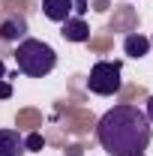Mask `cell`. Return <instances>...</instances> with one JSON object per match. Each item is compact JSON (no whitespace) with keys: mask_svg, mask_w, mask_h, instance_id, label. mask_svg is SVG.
Instances as JSON below:
<instances>
[{"mask_svg":"<svg viewBox=\"0 0 153 156\" xmlns=\"http://www.w3.org/2000/svg\"><path fill=\"white\" fill-rule=\"evenodd\" d=\"M96 138H99L102 150L111 156H141L150 147L153 126L144 114V108L123 102V105L108 108L99 117Z\"/></svg>","mask_w":153,"mask_h":156,"instance_id":"obj_1","label":"cell"},{"mask_svg":"<svg viewBox=\"0 0 153 156\" xmlns=\"http://www.w3.org/2000/svg\"><path fill=\"white\" fill-rule=\"evenodd\" d=\"M15 63H18V72H24L27 78H45L57 66V54L48 42L24 36L15 45Z\"/></svg>","mask_w":153,"mask_h":156,"instance_id":"obj_2","label":"cell"},{"mask_svg":"<svg viewBox=\"0 0 153 156\" xmlns=\"http://www.w3.org/2000/svg\"><path fill=\"white\" fill-rule=\"evenodd\" d=\"M120 63L117 60H99L93 63V69H90V78H87V87H90V93L96 96H114L117 90H120Z\"/></svg>","mask_w":153,"mask_h":156,"instance_id":"obj_3","label":"cell"},{"mask_svg":"<svg viewBox=\"0 0 153 156\" xmlns=\"http://www.w3.org/2000/svg\"><path fill=\"white\" fill-rule=\"evenodd\" d=\"M24 36H27V21H24V15L12 12V15L0 18V39L3 42H21Z\"/></svg>","mask_w":153,"mask_h":156,"instance_id":"obj_4","label":"cell"},{"mask_svg":"<svg viewBox=\"0 0 153 156\" xmlns=\"http://www.w3.org/2000/svg\"><path fill=\"white\" fill-rule=\"evenodd\" d=\"M60 36L66 39V42H87L90 39V27L84 24V18H69L63 21V30H60Z\"/></svg>","mask_w":153,"mask_h":156,"instance_id":"obj_5","label":"cell"},{"mask_svg":"<svg viewBox=\"0 0 153 156\" xmlns=\"http://www.w3.org/2000/svg\"><path fill=\"white\" fill-rule=\"evenodd\" d=\"M0 156H24V138L15 129H0Z\"/></svg>","mask_w":153,"mask_h":156,"instance_id":"obj_6","label":"cell"},{"mask_svg":"<svg viewBox=\"0 0 153 156\" xmlns=\"http://www.w3.org/2000/svg\"><path fill=\"white\" fill-rule=\"evenodd\" d=\"M42 12H45V18L48 21H63L72 15V0H42Z\"/></svg>","mask_w":153,"mask_h":156,"instance_id":"obj_7","label":"cell"},{"mask_svg":"<svg viewBox=\"0 0 153 156\" xmlns=\"http://www.w3.org/2000/svg\"><path fill=\"white\" fill-rule=\"evenodd\" d=\"M147 51H150V39L147 36H141V33H129V36L123 39V54H126V57H144V54H147Z\"/></svg>","mask_w":153,"mask_h":156,"instance_id":"obj_8","label":"cell"},{"mask_svg":"<svg viewBox=\"0 0 153 156\" xmlns=\"http://www.w3.org/2000/svg\"><path fill=\"white\" fill-rule=\"evenodd\" d=\"M45 147V138L39 135V132H30V135L24 138V150H42Z\"/></svg>","mask_w":153,"mask_h":156,"instance_id":"obj_9","label":"cell"},{"mask_svg":"<svg viewBox=\"0 0 153 156\" xmlns=\"http://www.w3.org/2000/svg\"><path fill=\"white\" fill-rule=\"evenodd\" d=\"M12 96V84L9 81H0V99H9Z\"/></svg>","mask_w":153,"mask_h":156,"instance_id":"obj_10","label":"cell"},{"mask_svg":"<svg viewBox=\"0 0 153 156\" xmlns=\"http://www.w3.org/2000/svg\"><path fill=\"white\" fill-rule=\"evenodd\" d=\"M144 114H147V120H150V126H153V96L147 99V108H144Z\"/></svg>","mask_w":153,"mask_h":156,"instance_id":"obj_11","label":"cell"},{"mask_svg":"<svg viewBox=\"0 0 153 156\" xmlns=\"http://www.w3.org/2000/svg\"><path fill=\"white\" fill-rule=\"evenodd\" d=\"M72 9H75V12H84V9H87V0H72Z\"/></svg>","mask_w":153,"mask_h":156,"instance_id":"obj_12","label":"cell"},{"mask_svg":"<svg viewBox=\"0 0 153 156\" xmlns=\"http://www.w3.org/2000/svg\"><path fill=\"white\" fill-rule=\"evenodd\" d=\"M3 78H6V63L0 60V81H3Z\"/></svg>","mask_w":153,"mask_h":156,"instance_id":"obj_13","label":"cell"}]
</instances>
